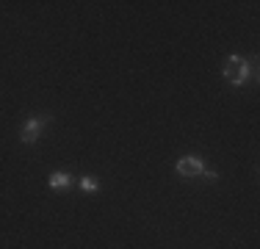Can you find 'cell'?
Here are the masks:
<instances>
[{
    "label": "cell",
    "instance_id": "3",
    "mask_svg": "<svg viewBox=\"0 0 260 249\" xmlns=\"http://www.w3.org/2000/svg\"><path fill=\"white\" fill-rule=\"evenodd\" d=\"M202 172H205V161L200 155H183L177 161V174L180 177H200Z\"/></svg>",
    "mask_w": 260,
    "mask_h": 249
},
{
    "label": "cell",
    "instance_id": "5",
    "mask_svg": "<svg viewBox=\"0 0 260 249\" xmlns=\"http://www.w3.org/2000/svg\"><path fill=\"white\" fill-rule=\"evenodd\" d=\"M80 189L89 191V194H91V191L100 189V183H97V177H89V174H86V177H80Z\"/></svg>",
    "mask_w": 260,
    "mask_h": 249
},
{
    "label": "cell",
    "instance_id": "6",
    "mask_svg": "<svg viewBox=\"0 0 260 249\" xmlns=\"http://www.w3.org/2000/svg\"><path fill=\"white\" fill-rule=\"evenodd\" d=\"M202 174H205V180H216V177H219V174H216L213 169H205V172H202Z\"/></svg>",
    "mask_w": 260,
    "mask_h": 249
},
{
    "label": "cell",
    "instance_id": "4",
    "mask_svg": "<svg viewBox=\"0 0 260 249\" xmlns=\"http://www.w3.org/2000/svg\"><path fill=\"white\" fill-rule=\"evenodd\" d=\"M47 183H50L53 191H64L72 185V174L70 172H53L50 177H47Z\"/></svg>",
    "mask_w": 260,
    "mask_h": 249
},
{
    "label": "cell",
    "instance_id": "2",
    "mask_svg": "<svg viewBox=\"0 0 260 249\" xmlns=\"http://www.w3.org/2000/svg\"><path fill=\"white\" fill-rule=\"evenodd\" d=\"M47 122H50V116H30V119H25L22 128H20V139L25 141V144H34V141L39 139V133L45 130Z\"/></svg>",
    "mask_w": 260,
    "mask_h": 249
},
{
    "label": "cell",
    "instance_id": "1",
    "mask_svg": "<svg viewBox=\"0 0 260 249\" xmlns=\"http://www.w3.org/2000/svg\"><path fill=\"white\" fill-rule=\"evenodd\" d=\"M249 61L244 58V55H230V58L224 61V78L230 80L233 86H244L246 80H249Z\"/></svg>",
    "mask_w": 260,
    "mask_h": 249
}]
</instances>
